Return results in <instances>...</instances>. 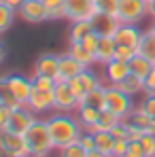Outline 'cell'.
I'll list each match as a JSON object with an SVG mask.
<instances>
[{"mask_svg": "<svg viewBox=\"0 0 155 157\" xmlns=\"http://www.w3.org/2000/svg\"><path fill=\"white\" fill-rule=\"evenodd\" d=\"M47 123H49V132H51L55 151L66 147V144L77 142L81 138V134L85 132V128L77 119V115H72V113H55L47 119Z\"/></svg>", "mask_w": 155, "mask_h": 157, "instance_id": "obj_1", "label": "cell"}, {"mask_svg": "<svg viewBox=\"0 0 155 157\" xmlns=\"http://www.w3.org/2000/svg\"><path fill=\"white\" fill-rule=\"evenodd\" d=\"M26 138V144H28V151L30 155L34 157H49L51 151H55V144H53V138H51V132H49V123L47 119H36L30 130L24 134Z\"/></svg>", "mask_w": 155, "mask_h": 157, "instance_id": "obj_2", "label": "cell"}, {"mask_svg": "<svg viewBox=\"0 0 155 157\" xmlns=\"http://www.w3.org/2000/svg\"><path fill=\"white\" fill-rule=\"evenodd\" d=\"M132 98H134V96L126 94V91L119 89L117 85H106V110L115 113L117 117L128 119L130 115L134 113L136 104H134Z\"/></svg>", "mask_w": 155, "mask_h": 157, "instance_id": "obj_3", "label": "cell"}, {"mask_svg": "<svg viewBox=\"0 0 155 157\" xmlns=\"http://www.w3.org/2000/svg\"><path fill=\"white\" fill-rule=\"evenodd\" d=\"M149 15V0H119L117 19L121 24H140Z\"/></svg>", "mask_w": 155, "mask_h": 157, "instance_id": "obj_4", "label": "cell"}, {"mask_svg": "<svg viewBox=\"0 0 155 157\" xmlns=\"http://www.w3.org/2000/svg\"><path fill=\"white\" fill-rule=\"evenodd\" d=\"M79 98L72 91L68 81H57L55 89H53V108L55 113H77L79 108Z\"/></svg>", "mask_w": 155, "mask_h": 157, "instance_id": "obj_5", "label": "cell"}, {"mask_svg": "<svg viewBox=\"0 0 155 157\" xmlns=\"http://www.w3.org/2000/svg\"><path fill=\"white\" fill-rule=\"evenodd\" d=\"M24 155H30L26 138L21 134L0 130V157H24Z\"/></svg>", "mask_w": 155, "mask_h": 157, "instance_id": "obj_6", "label": "cell"}, {"mask_svg": "<svg viewBox=\"0 0 155 157\" xmlns=\"http://www.w3.org/2000/svg\"><path fill=\"white\" fill-rule=\"evenodd\" d=\"M102 85V78L98 77L91 68H85L79 77H75L72 81H70V87H72V91L77 94V98H79V102L83 104V100L87 98V94L89 91H94V89H98ZM79 104V106H81Z\"/></svg>", "mask_w": 155, "mask_h": 157, "instance_id": "obj_7", "label": "cell"}, {"mask_svg": "<svg viewBox=\"0 0 155 157\" xmlns=\"http://www.w3.org/2000/svg\"><path fill=\"white\" fill-rule=\"evenodd\" d=\"M98 4L96 0H66V19L81 21V19H94L98 15Z\"/></svg>", "mask_w": 155, "mask_h": 157, "instance_id": "obj_8", "label": "cell"}, {"mask_svg": "<svg viewBox=\"0 0 155 157\" xmlns=\"http://www.w3.org/2000/svg\"><path fill=\"white\" fill-rule=\"evenodd\" d=\"M36 119H38L36 113H32L28 106H17V108L11 110V117H9V123H6L4 130L13 132V134H21V136H24Z\"/></svg>", "mask_w": 155, "mask_h": 157, "instance_id": "obj_9", "label": "cell"}, {"mask_svg": "<svg viewBox=\"0 0 155 157\" xmlns=\"http://www.w3.org/2000/svg\"><path fill=\"white\" fill-rule=\"evenodd\" d=\"M9 78V85H11V91L13 96L17 98V102L21 106H28L30 102V96L34 91V81L26 75H6Z\"/></svg>", "mask_w": 155, "mask_h": 157, "instance_id": "obj_10", "label": "cell"}, {"mask_svg": "<svg viewBox=\"0 0 155 157\" xmlns=\"http://www.w3.org/2000/svg\"><path fill=\"white\" fill-rule=\"evenodd\" d=\"M17 15H19L24 21H28V24H43V21H47L45 2H43V0H26V2L19 6Z\"/></svg>", "mask_w": 155, "mask_h": 157, "instance_id": "obj_11", "label": "cell"}, {"mask_svg": "<svg viewBox=\"0 0 155 157\" xmlns=\"http://www.w3.org/2000/svg\"><path fill=\"white\" fill-rule=\"evenodd\" d=\"M34 77H49L57 81V77H60V55L43 53L34 64Z\"/></svg>", "mask_w": 155, "mask_h": 157, "instance_id": "obj_12", "label": "cell"}, {"mask_svg": "<svg viewBox=\"0 0 155 157\" xmlns=\"http://www.w3.org/2000/svg\"><path fill=\"white\" fill-rule=\"evenodd\" d=\"M142 34L145 32L138 28V24H121L119 30L115 32V40H117V45H128V47H136L138 49Z\"/></svg>", "mask_w": 155, "mask_h": 157, "instance_id": "obj_13", "label": "cell"}, {"mask_svg": "<svg viewBox=\"0 0 155 157\" xmlns=\"http://www.w3.org/2000/svg\"><path fill=\"white\" fill-rule=\"evenodd\" d=\"M130 75V64L123 59H110L108 64H104V78L108 85H119L123 78Z\"/></svg>", "mask_w": 155, "mask_h": 157, "instance_id": "obj_14", "label": "cell"}, {"mask_svg": "<svg viewBox=\"0 0 155 157\" xmlns=\"http://www.w3.org/2000/svg\"><path fill=\"white\" fill-rule=\"evenodd\" d=\"M28 108H30L32 113H36V115H45V113H49V110H55V108H53V94L34 87V91H32V96H30V102H28Z\"/></svg>", "mask_w": 155, "mask_h": 157, "instance_id": "obj_15", "label": "cell"}, {"mask_svg": "<svg viewBox=\"0 0 155 157\" xmlns=\"http://www.w3.org/2000/svg\"><path fill=\"white\" fill-rule=\"evenodd\" d=\"M85 70V66L81 64V62H77L70 53H62L60 55V77H57V81H72L75 77H79L81 72Z\"/></svg>", "mask_w": 155, "mask_h": 157, "instance_id": "obj_16", "label": "cell"}, {"mask_svg": "<svg viewBox=\"0 0 155 157\" xmlns=\"http://www.w3.org/2000/svg\"><path fill=\"white\" fill-rule=\"evenodd\" d=\"M91 24H94V30H96L100 36H115V32L121 26V21H119L115 15H106V13H98V15L91 19Z\"/></svg>", "mask_w": 155, "mask_h": 157, "instance_id": "obj_17", "label": "cell"}, {"mask_svg": "<svg viewBox=\"0 0 155 157\" xmlns=\"http://www.w3.org/2000/svg\"><path fill=\"white\" fill-rule=\"evenodd\" d=\"M115 53H117V40L115 36H100V43H98V49H96V64H108L110 59H115Z\"/></svg>", "mask_w": 155, "mask_h": 157, "instance_id": "obj_18", "label": "cell"}, {"mask_svg": "<svg viewBox=\"0 0 155 157\" xmlns=\"http://www.w3.org/2000/svg\"><path fill=\"white\" fill-rule=\"evenodd\" d=\"M91 32H96V30H94V24L89 19L72 21L70 24V30H68V38H70V43H83Z\"/></svg>", "mask_w": 155, "mask_h": 157, "instance_id": "obj_19", "label": "cell"}, {"mask_svg": "<svg viewBox=\"0 0 155 157\" xmlns=\"http://www.w3.org/2000/svg\"><path fill=\"white\" fill-rule=\"evenodd\" d=\"M68 53L77 59V62H81L85 68H91V66H96V55H94V51H89L83 43H70V47H68Z\"/></svg>", "mask_w": 155, "mask_h": 157, "instance_id": "obj_20", "label": "cell"}, {"mask_svg": "<svg viewBox=\"0 0 155 157\" xmlns=\"http://www.w3.org/2000/svg\"><path fill=\"white\" fill-rule=\"evenodd\" d=\"M100 108H96V106L91 104H81L77 108V119L81 121V125L85 128V130H91L94 125H96V121H98V117H100Z\"/></svg>", "mask_w": 155, "mask_h": 157, "instance_id": "obj_21", "label": "cell"}, {"mask_svg": "<svg viewBox=\"0 0 155 157\" xmlns=\"http://www.w3.org/2000/svg\"><path fill=\"white\" fill-rule=\"evenodd\" d=\"M128 64H130V72H132V75H136V77H140L142 81L149 77L151 68L155 66V64H151V62H149L145 55H140V53H136V55L130 59Z\"/></svg>", "mask_w": 155, "mask_h": 157, "instance_id": "obj_22", "label": "cell"}, {"mask_svg": "<svg viewBox=\"0 0 155 157\" xmlns=\"http://www.w3.org/2000/svg\"><path fill=\"white\" fill-rule=\"evenodd\" d=\"M126 121H128L132 128H136V130L145 132V134L151 130V123H153V119H151V117H149V115H147V113H145L142 108H138V106L134 108V113L130 115Z\"/></svg>", "mask_w": 155, "mask_h": 157, "instance_id": "obj_23", "label": "cell"}, {"mask_svg": "<svg viewBox=\"0 0 155 157\" xmlns=\"http://www.w3.org/2000/svg\"><path fill=\"white\" fill-rule=\"evenodd\" d=\"M117 87H119V89H123V91H126V94H130V96L145 94V81H142L140 77H136V75H132V72H130V75L123 78Z\"/></svg>", "mask_w": 155, "mask_h": 157, "instance_id": "obj_24", "label": "cell"}, {"mask_svg": "<svg viewBox=\"0 0 155 157\" xmlns=\"http://www.w3.org/2000/svg\"><path fill=\"white\" fill-rule=\"evenodd\" d=\"M119 121H121V117H117L115 113H110V110L104 108L102 113H100V117H98V121H96V125L91 128V132H110Z\"/></svg>", "mask_w": 155, "mask_h": 157, "instance_id": "obj_25", "label": "cell"}, {"mask_svg": "<svg viewBox=\"0 0 155 157\" xmlns=\"http://www.w3.org/2000/svg\"><path fill=\"white\" fill-rule=\"evenodd\" d=\"M138 53L145 55L151 64H155V34L151 30H147L140 38V45H138Z\"/></svg>", "mask_w": 155, "mask_h": 157, "instance_id": "obj_26", "label": "cell"}, {"mask_svg": "<svg viewBox=\"0 0 155 157\" xmlns=\"http://www.w3.org/2000/svg\"><path fill=\"white\" fill-rule=\"evenodd\" d=\"M47 9V19H66V0H43Z\"/></svg>", "mask_w": 155, "mask_h": 157, "instance_id": "obj_27", "label": "cell"}, {"mask_svg": "<svg viewBox=\"0 0 155 157\" xmlns=\"http://www.w3.org/2000/svg\"><path fill=\"white\" fill-rule=\"evenodd\" d=\"M0 104L9 106V108H17V106H21L19 102H17V98L13 96L11 85H9V78H6V77H0Z\"/></svg>", "mask_w": 155, "mask_h": 157, "instance_id": "obj_28", "label": "cell"}, {"mask_svg": "<svg viewBox=\"0 0 155 157\" xmlns=\"http://www.w3.org/2000/svg\"><path fill=\"white\" fill-rule=\"evenodd\" d=\"M15 17H17V11L11 9L9 4L0 2V34H4V32H9V30L13 28Z\"/></svg>", "mask_w": 155, "mask_h": 157, "instance_id": "obj_29", "label": "cell"}, {"mask_svg": "<svg viewBox=\"0 0 155 157\" xmlns=\"http://www.w3.org/2000/svg\"><path fill=\"white\" fill-rule=\"evenodd\" d=\"M89 132H91V130H89ZM94 134H96V149L113 155L115 140H117V138L113 136V132H94Z\"/></svg>", "mask_w": 155, "mask_h": 157, "instance_id": "obj_30", "label": "cell"}, {"mask_svg": "<svg viewBox=\"0 0 155 157\" xmlns=\"http://www.w3.org/2000/svg\"><path fill=\"white\" fill-rule=\"evenodd\" d=\"M83 104H91L96 108H100V110H104L106 108V85H100L98 89L89 91L87 98L83 100Z\"/></svg>", "mask_w": 155, "mask_h": 157, "instance_id": "obj_31", "label": "cell"}, {"mask_svg": "<svg viewBox=\"0 0 155 157\" xmlns=\"http://www.w3.org/2000/svg\"><path fill=\"white\" fill-rule=\"evenodd\" d=\"M87 155H89V151H85L79 140L72 142V144H66V147L57 149V157H87Z\"/></svg>", "mask_w": 155, "mask_h": 157, "instance_id": "obj_32", "label": "cell"}, {"mask_svg": "<svg viewBox=\"0 0 155 157\" xmlns=\"http://www.w3.org/2000/svg\"><path fill=\"white\" fill-rule=\"evenodd\" d=\"M34 81V87L36 89H43V91H51L55 89V85H57V81L55 78H49V77H32Z\"/></svg>", "mask_w": 155, "mask_h": 157, "instance_id": "obj_33", "label": "cell"}, {"mask_svg": "<svg viewBox=\"0 0 155 157\" xmlns=\"http://www.w3.org/2000/svg\"><path fill=\"white\" fill-rule=\"evenodd\" d=\"M98 11L106 15H115L117 17V9H119V0H98Z\"/></svg>", "mask_w": 155, "mask_h": 157, "instance_id": "obj_34", "label": "cell"}, {"mask_svg": "<svg viewBox=\"0 0 155 157\" xmlns=\"http://www.w3.org/2000/svg\"><path fill=\"white\" fill-rule=\"evenodd\" d=\"M138 108H142L151 119H155V94H145V98L138 104Z\"/></svg>", "mask_w": 155, "mask_h": 157, "instance_id": "obj_35", "label": "cell"}, {"mask_svg": "<svg viewBox=\"0 0 155 157\" xmlns=\"http://www.w3.org/2000/svg\"><path fill=\"white\" fill-rule=\"evenodd\" d=\"M140 142H142V149H145V155L147 157H155V134H145L142 138H140Z\"/></svg>", "mask_w": 155, "mask_h": 157, "instance_id": "obj_36", "label": "cell"}, {"mask_svg": "<svg viewBox=\"0 0 155 157\" xmlns=\"http://www.w3.org/2000/svg\"><path fill=\"white\" fill-rule=\"evenodd\" d=\"M79 142L83 144V149H85V151H96V134H94V132L85 130L83 134H81Z\"/></svg>", "mask_w": 155, "mask_h": 157, "instance_id": "obj_37", "label": "cell"}, {"mask_svg": "<svg viewBox=\"0 0 155 157\" xmlns=\"http://www.w3.org/2000/svg\"><path fill=\"white\" fill-rule=\"evenodd\" d=\"M138 53L136 47H128V45H117V53H115V57L117 59H123V62H130L134 55Z\"/></svg>", "mask_w": 155, "mask_h": 157, "instance_id": "obj_38", "label": "cell"}, {"mask_svg": "<svg viewBox=\"0 0 155 157\" xmlns=\"http://www.w3.org/2000/svg\"><path fill=\"white\" fill-rule=\"evenodd\" d=\"M130 151V140L128 138H117L115 140V149H113V157H123Z\"/></svg>", "mask_w": 155, "mask_h": 157, "instance_id": "obj_39", "label": "cell"}, {"mask_svg": "<svg viewBox=\"0 0 155 157\" xmlns=\"http://www.w3.org/2000/svg\"><path fill=\"white\" fill-rule=\"evenodd\" d=\"M110 132H113V136H115V138H128V136H130L128 121H126V119H121V121H119V123H117ZM128 140H130V138H128Z\"/></svg>", "mask_w": 155, "mask_h": 157, "instance_id": "obj_40", "label": "cell"}, {"mask_svg": "<svg viewBox=\"0 0 155 157\" xmlns=\"http://www.w3.org/2000/svg\"><path fill=\"white\" fill-rule=\"evenodd\" d=\"M128 153H130V155H136V157H147L140 140H130V151H128Z\"/></svg>", "mask_w": 155, "mask_h": 157, "instance_id": "obj_41", "label": "cell"}, {"mask_svg": "<svg viewBox=\"0 0 155 157\" xmlns=\"http://www.w3.org/2000/svg\"><path fill=\"white\" fill-rule=\"evenodd\" d=\"M145 94H155V66L151 68L149 77L145 78Z\"/></svg>", "mask_w": 155, "mask_h": 157, "instance_id": "obj_42", "label": "cell"}, {"mask_svg": "<svg viewBox=\"0 0 155 157\" xmlns=\"http://www.w3.org/2000/svg\"><path fill=\"white\" fill-rule=\"evenodd\" d=\"M11 110H13V108H9V106H2V104H0V130H4V128H6L9 117H11Z\"/></svg>", "mask_w": 155, "mask_h": 157, "instance_id": "obj_43", "label": "cell"}, {"mask_svg": "<svg viewBox=\"0 0 155 157\" xmlns=\"http://www.w3.org/2000/svg\"><path fill=\"white\" fill-rule=\"evenodd\" d=\"M2 2H4V4H9L11 9H15V11H19V6H21V4H24L26 0H2Z\"/></svg>", "mask_w": 155, "mask_h": 157, "instance_id": "obj_44", "label": "cell"}, {"mask_svg": "<svg viewBox=\"0 0 155 157\" xmlns=\"http://www.w3.org/2000/svg\"><path fill=\"white\" fill-rule=\"evenodd\" d=\"M87 157H113L110 155V153H104V151H98V149H96V151H89V155Z\"/></svg>", "mask_w": 155, "mask_h": 157, "instance_id": "obj_45", "label": "cell"}, {"mask_svg": "<svg viewBox=\"0 0 155 157\" xmlns=\"http://www.w3.org/2000/svg\"><path fill=\"white\" fill-rule=\"evenodd\" d=\"M4 59H6V47H4V43L0 40V66L4 64Z\"/></svg>", "mask_w": 155, "mask_h": 157, "instance_id": "obj_46", "label": "cell"}, {"mask_svg": "<svg viewBox=\"0 0 155 157\" xmlns=\"http://www.w3.org/2000/svg\"><path fill=\"white\" fill-rule=\"evenodd\" d=\"M149 15L155 19V0H149Z\"/></svg>", "mask_w": 155, "mask_h": 157, "instance_id": "obj_47", "label": "cell"}, {"mask_svg": "<svg viewBox=\"0 0 155 157\" xmlns=\"http://www.w3.org/2000/svg\"><path fill=\"white\" fill-rule=\"evenodd\" d=\"M149 30H151V32L155 34V19H153V24H151V28H149Z\"/></svg>", "mask_w": 155, "mask_h": 157, "instance_id": "obj_48", "label": "cell"}, {"mask_svg": "<svg viewBox=\"0 0 155 157\" xmlns=\"http://www.w3.org/2000/svg\"><path fill=\"white\" fill-rule=\"evenodd\" d=\"M123 157H136V155H130V153H128V155H123Z\"/></svg>", "mask_w": 155, "mask_h": 157, "instance_id": "obj_49", "label": "cell"}, {"mask_svg": "<svg viewBox=\"0 0 155 157\" xmlns=\"http://www.w3.org/2000/svg\"><path fill=\"white\" fill-rule=\"evenodd\" d=\"M24 157H34V155H24Z\"/></svg>", "mask_w": 155, "mask_h": 157, "instance_id": "obj_50", "label": "cell"}, {"mask_svg": "<svg viewBox=\"0 0 155 157\" xmlns=\"http://www.w3.org/2000/svg\"><path fill=\"white\" fill-rule=\"evenodd\" d=\"M0 2H2V0H0Z\"/></svg>", "mask_w": 155, "mask_h": 157, "instance_id": "obj_51", "label": "cell"}]
</instances>
